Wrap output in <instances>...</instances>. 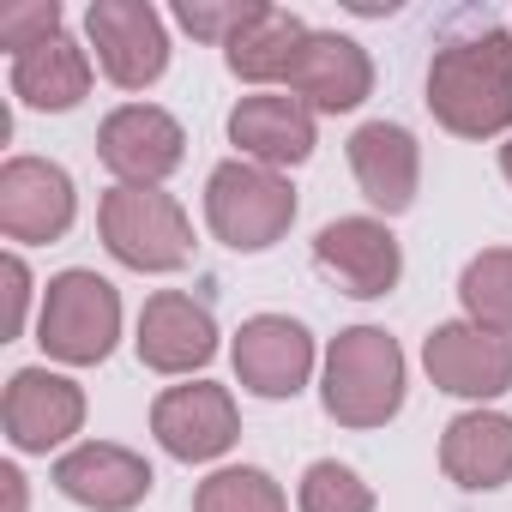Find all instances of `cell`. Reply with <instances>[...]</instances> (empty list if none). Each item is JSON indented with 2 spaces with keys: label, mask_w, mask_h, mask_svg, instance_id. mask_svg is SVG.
<instances>
[{
  "label": "cell",
  "mask_w": 512,
  "mask_h": 512,
  "mask_svg": "<svg viewBox=\"0 0 512 512\" xmlns=\"http://www.w3.org/2000/svg\"><path fill=\"white\" fill-rule=\"evenodd\" d=\"M500 175H506V187H512V139L500 145Z\"/></svg>",
  "instance_id": "f1b7e54d"
},
{
  "label": "cell",
  "mask_w": 512,
  "mask_h": 512,
  "mask_svg": "<svg viewBox=\"0 0 512 512\" xmlns=\"http://www.w3.org/2000/svg\"><path fill=\"white\" fill-rule=\"evenodd\" d=\"M320 404L338 428H386L404 410V350L386 326H350L326 344Z\"/></svg>",
  "instance_id": "7a4b0ae2"
},
{
  "label": "cell",
  "mask_w": 512,
  "mask_h": 512,
  "mask_svg": "<svg viewBox=\"0 0 512 512\" xmlns=\"http://www.w3.org/2000/svg\"><path fill=\"white\" fill-rule=\"evenodd\" d=\"M85 37L97 49V67L121 91H145L169 73V31L151 0H91Z\"/></svg>",
  "instance_id": "8992f818"
},
{
  "label": "cell",
  "mask_w": 512,
  "mask_h": 512,
  "mask_svg": "<svg viewBox=\"0 0 512 512\" xmlns=\"http://www.w3.org/2000/svg\"><path fill=\"white\" fill-rule=\"evenodd\" d=\"M0 422L19 452H55L85 428V386L55 368H19L0 398Z\"/></svg>",
  "instance_id": "4fadbf2b"
},
{
  "label": "cell",
  "mask_w": 512,
  "mask_h": 512,
  "mask_svg": "<svg viewBox=\"0 0 512 512\" xmlns=\"http://www.w3.org/2000/svg\"><path fill=\"white\" fill-rule=\"evenodd\" d=\"M296 506L302 512H374V488L338 464V458H314L302 470V488H296Z\"/></svg>",
  "instance_id": "cb8c5ba5"
},
{
  "label": "cell",
  "mask_w": 512,
  "mask_h": 512,
  "mask_svg": "<svg viewBox=\"0 0 512 512\" xmlns=\"http://www.w3.org/2000/svg\"><path fill=\"white\" fill-rule=\"evenodd\" d=\"M422 368L440 392L488 404V398L512 392V338L488 332V326H470V320H446V326L428 332Z\"/></svg>",
  "instance_id": "8fae6325"
},
{
  "label": "cell",
  "mask_w": 512,
  "mask_h": 512,
  "mask_svg": "<svg viewBox=\"0 0 512 512\" xmlns=\"http://www.w3.org/2000/svg\"><path fill=\"white\" fill-rule=\"evenodd\" d=\"M205 223L229 253H266L296 223V187L266 163L229 157L205 175Z\"/></svg>",
  "instance_id": "3957f363"
},
{
  "label": "cell",
  "mask_w": 512,
  "mask_h": 512,
  "mask_svg": "<svg viewBox=\"0 0 512 512\" xmlns=\"http://www.w3.org/2000/svg\"><path fill=\"white\" fill-rule=\"evenodd\" d=\"M290 97H302L314 115H350L374 97V61L356 37L338 31H308L290 67Z\"/></svg>",
  "instance_id": "5bb4252c"
},
{
  "label": "cell",
  "mask_w": 512,
  "mask_h": 512,
  "mask_svg": "<svg viewBox=\"0 0 512 512\" xmlns=\"http://www.w3.org/2000/svg\"><path fill=\"white\" fill-rule=\"evenodd\" d=\"M229 362H235V380L253 392V398H296L308 380H314V332L290 314H253L241 320L235 344H229Z\"/></svg>",
  "instance_id": "ba28073f"
},
{
  "label": "cell",
  "mask_w": 512,
  "mask_h": 512,
  "mask_svg": "<svg viewBox=\"0 0 512 512\" xmlns=\"http://www.w3.org/2000/svg\"><path fill=\"white\" fill-rule=\"evenodd\" d=\"M31 266L19 260V253H7V338L25 332V314H31Z\"/></svg>",
  "instance_id": "4316f807"
},
{
  "label": "cell",
  "mask_w": 512,
  "mask_h": 512,
  "mask_svg": "<svg viewBox=\"0 0 512 512\" xmlns=\"http://www.w3.org/2000/svg\"><path fill=\"white\" fill-rule=\"evenodd\" d=\"M151 482V464L121 440H79L55 458V488L85 512H133Z\"/></svg>",
  "instance_id": "9a60e30c"
},
{
  "label": "cell",
  "mask_w": 512,
  "mask_h": 512,
  "mask_svg": "<svg viewBox=\"0 0 512 512\" xmlns=\"http://www.w3.org/2000/svg\"><path fill=\"white\" fill-rule=\"evenodd\" d=\"M308 25L290 13V7H272V0H260V7L247 13V25L223 43V67L247 85H278L290 79L296 67V49H302Z\"/></svg>",
  "instance_id": "ffe728a7"
},
{
  "label": "cell",
  "mask_w": 512,
  "mask_h": 512,
  "mask_svg": "<svg viewBox=\"0 0 512 512\" xmlns=\"http://www.w3.org/2000/svg\"><path fill=\"white\" fill-rule=\"evenodd\" d=\"M97 235L127 272H181L193 260V223L163 187H109L97 205Z\"/></svg>",
  "instance_id": "277c9868"
},
{
  "label": "cell",
  "mask_w": 512,
  "mask_h": 512,
  "mask_svg": "<svg viewBox=\"0 0 512 512\" xmlns=\"http://www.w3.org/2000/svg\"><path fill=\"white\" fill-rule=\"evenodd\" d=\"M0 482H7V512H25V476L7 464V470H0Z\"/></svg>",
  "instance_id": "83f0119b"
},
{
  "label": "cell",
  "mask_w": 512,
  "mask_h": 512,
  "mask_svg": "<svg viewBox=\"0 0 512 512\" xmlns=\"http://www.w3.org/2000/svg\"><path fill=\"white\" fill-rule=\"evenodd\" d=\"M440 470L470 494L506 488L512 482V416H500L488 404L452 416L446 434H440Z\"/></svg>",
  "instance_id": "d6986e66"
},
{
  "label": "cell",
  "mask_w": 512,
  "mask_h": 512,
  "mask_svg": "<svg viewBox=\"0 0 512 512\" xmlns=\"http://www.w3.org/2000/svg\"><path fill=\"white\" fill-rule=\"evenodd\" d=\"M13 97L43 115H67L91 97V49L73 37H55L31 55H13Z\"/></svg>",
  "instance_id": "44dd1931"
},
{
  "label": "cell",
  "mask_w": 512,
  "mask_h": 512,
  "mask_svg": "<svg viewBox=\"0 0 512 512\" xmlns=\"http://www.w3.org/2000/svg\"><path fill=\"white\" fill-rule=\"evenodd\" d=\"M55 37H67L61 31V0H7V7H0V49L31 55Z\"/></svg>",
  "instance_id": "d4e9b609"
},
{
  "label": "cell",
  "mask_w": 512,
  "mask_h": 512,
  "mask_svg": "<svg viewBox=\"0 0 512 512\" xmlns=\"http://www.w3.org/2000/svg\"><path fill=\"white\" fill-rule=\"evenodd\" d=\"M193 512H290V500L260 464H223L193 488Z\"/></svg>",
  "instance_id": "603a6c76"
},
{
  "label": "cell",
  "mask_w": 512,
  "mask_h": 512,
  "mask_svg": "<svg viewBox=\"0 0 512 512\" xmlns=\"http://www.w3.org/2000/svg\"><path fill=\"white\" fill-rule=\"evenodd\" d=\"M121 338V290L85 266L49 278L43 308H37V344L43 356L67 362V368H97L115 356Z\"/></svg>",
  "instance_id": "5b68a950"
},
{
  "label": "cell",
  "mask_w": 512,
  "mask_h": 512,
  "mask_svg": "<svg viewBox=\"0 0 512 512\" xmlns=\"http://www.w3.org/2000/svg\"><path fill=\"white\" fill-rule=\"evenodd\" d=\"M350 175L362 187V199L386 217L410 211L416 205V187H422V145L410 127L398 121H362L350 133Z\"/></svg>",
  "instance_id": "ac0fdd59"
},
{
  "label": "cell",
  "mask_w": 512,
  "mask_h": 512,
  "mask_svg": "<svg viewBox=\"0 0 512 512\" xmlns=\"http://www.w3.org/2000/svg\"><path fill=\"white\" fill-rule=\"evenodd\" d=\"M151 434L169 458L181 464H211L241 440V410L229 398V386L217 380H193V386H169L151 404Z\"/></svg>",
  "instance_id": "30bf717a"
},
{
  "label": "cell",
  "mask_w": 512,
  "mask_h": 512,
  "mask_svg": "<svg viewBox=\"0 0 512 512\" xmlns=\"http://www.w3.org/2000/svg\"><path fill=\"white\" fill-rule=\"evenodd\" d=\"M428 115L452 139H500L512 127V31L482 25L428 61Z\"/></svg>",
  "instance_id": "6da1fadb"
},
{
  "label": "cell",
  "mask_w": 512,
  "mask_h": 512,
  "mask_svg": "<svg viewBox=\"0 0 512 512\" xmlns=\"http://www.w3.org/2000/svg\"><path fill=\"white\" fill-rule=\"evenodd\" d=\"M229 145L247 163H266V169H296L314 157V109L290 91H253L229 109Z\"/></svg>",
  "instance_id": "e0dca14e"
},
{
  "label": "cell",
  "mask_w": 512,
  "mask_h": 512,
  "mask_svg": "<svg viewBox=\"0 0 512 512\" xmlns=\"http://www.w3.org/2000/svg\"><path fill=\"white\" fill-rule=\"evenodd\" d=\"M314 266L356 302H380L404 278V247L380 217H338L314 235Z\"/></svg>",
  "instance_id": "9c48e42d"
},
{
  "label": "cell",
  "mask_w": 512,
  "mask_h": 512,
  "mask_svg": "<svg viewBox=\"0 0 512 512\" xmlns=\"http://www.w3.org/2000/svg\"><path fill=\"white\" fill-rule=\"evenodd\" d=\"M139 362L151 374H199L217 356V320L199 296L187 290H157L139 308V338H133Z\"/></svg>",
  "instance_id": "2e32d148"
},
{
  "label": "cell",
  "mask_w": 512,
  "mask_h": 512,
  "mask_svg": "<svg viewBox=\"0 0 512 512\" xmlns=\"http://www.w3.org/2000/svg\"><path fill=\"white\" fill-rule=\"evenodd\" d=\"M79 217V187L49 157H7L0 169V229L7 241H61Z\"/></svg>",
  "instance_id": "7c38bea8"
},
{
  "label": "cell",
  "mask_w": 512,
  "mask_h": 512,
  "mask_svg": "<svg viewBox=\"0 0 512 512\" xmlns=\"http://www.w3.org/2000/svg\"><path fill=\"white\" fill-rule=\"evenodd\" d=\"M260 7V0H181L175 7V25L187 31V37H199V43H229L241 25H247V13Z\"/></svg>",
  "instance_id": "484cf974"
},
{
  "label": "cell",
  "mask_w": 512,
  "mask_h": 512,
  "mask_svg": "<svg viewBox=\"0 0 512 512\" xmlns=\"http://www.w3.org/2000/svg\"><path fill=\"white\" fill-rule=\"evenodd\" d=\"M458 302L470 326L506 332L512 338V247H482L458 272Z\"/></svg>",
  "instance_id": "7402d4cb"
},
{
  "label": "cell",
  "mask_w": 512,
  "mask_h": 512,
  "mask_svg": "<svg viewBox=\"0 0 512 512\" xmlns=\"http://www.w3.org/2000/svg\"><path fill=\"white\" fill-rule=\"evenodd\" d=\"M97 157L115 175V187H163L187 157V133L157 103H121L97 127Z\"/></svg>",
  "instance_id": "52a82bcc"
}]
</instances>
